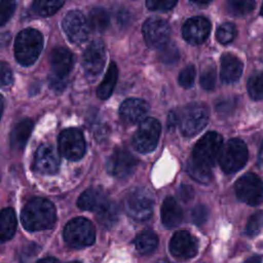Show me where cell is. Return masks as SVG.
Listing matches in <instances>:
<instances>
[{
  "instance_id": "cell-33",
  "label": "cell",
  "mask_w": 263,
  "mask_h": 263,
  "mask_svg": "<svg viewBox=\"0 0 263 263\" xmlns=\"http://www.w3.org/2000/svg\"><path fill=\"white\" fill-rule=\"evenodd\" d=\"M262 226H263V211H258L250 217L246 225L245 233L250 237L255 236L259 233Z\"/></svg>"
},
{
  "instance_id": "cell-6",
  "label": "cell",
  "mask_w": 263,
  "mask_h": 263,
  "mask_svg": "<svg viewBox=\"0 0 263 263\" xmlns=\"http://www.w3.org/2000/svg\"><path fill=\"white\" fill-rule=\"evenodd\" d=\"M222 136L216 132H209L195 144L192 159L198 163L212 166L222 149Z\"/></svg>"
},
{
  "instance_id": "cell-4",
  "label": "cell",
  "mask_w": 263,
  "mask_h": 263,
  "mask_svg": "<svg viewBox=\"0 0 263 263\" xmlns=\"http://www.w3.org/2000/svg\"><path fill=\"white\" fill-rule=\"evenodd\" d=\"M248 147L240 139H231L220 152L221 168L227 173H234L239 171L248 160Z\"/></svg>"
},
{
  "instance_id": "cell-14",
  "label": "cell",
  "mask_w": 263,
  "mask_h": 263,
  "mask_svg": "<svg viewBox=\"0 0 263 263\" xmlns=\"http://www.w3.org/2000/svg\"><path fill=\"white\" fill-rule=\"evenodd\" d=\"M106 49L101 40H95L85 49L82 63L85 72L88 75L96 76L100 74L105 66Z\"/></svg>"
},
{
  "instance_id": "cell-16",
  "label": "cell",
  "mask_w": 263,
  "mask_h": 263,
  "mask_svg": "<svg viewBox=\"0 0 263 263\" xmlns=\"http://www.w3.org/2000/svg\"><path fill=\"white\" fill-rule=\"evenodd\" d=\"M211 32V23L203 16H193L183 26L184 39L191 44H200L206 40Z\"/></svg>"
},
{
  "instance_id": "cell-13",
  "label": "cell",
  "mask_w": 263,
  "mask_h": 263,
  "mask_svg": "<svg viewBox=\"0 0 263 263\" xmlns=\"http://www.w3.org/2000/svg\"><path fill=\"white\" fill-rule=\"evenodd\" d=\"M137 165L134 155L125 149H116L110 156L107 170L110 175L115 178L122 179L132 175Z\"/></svg>"
},
{
  "instance_id": "cell-24",
  "label": "cell",
  "mask_w": 263,
  "mask_h": 263,
  "mask_svg": "<svg viewBox=\"0 0 263 263\" xmlns=\"http://www.w3.org/2000/svg\"><path fill=\"white\" fill-rule=\"evenodd\" d=\"M16 218L14 211L10 208L4 209L0 215V239L6 241L12 237L15 232Z\"/></svg>"
},
{
  "instance_id": "cell-8",
  "label": "cell",
  "mask_w": 263,
  "mask_h": 263,
  "mask_svg": "<svg viewBox=\"0 0 263 263\" xmlns=\"http://www.w3.org/2000/svg\"><path fill=\"white\" fill-rule=\"evenodd\" d=\"M160 130V123L155 118L143 120L133 138V144L136 150L141 153L153 151L157 145Z\"/></svg>"
},
{
  "instance_id": "cell-44",
  "label": "cell",
  "mask_w": 263,
  "mask_h": 263,
  "mask_svg": "<svg viewBox=\"0 0 263 263\" xmlns=\"http://www.w3.org/2000/svg\"><path fill=\"white\" fill-rule=\"evenodd\" d=\"M179 197L181 200H183L184 202H188L190 201L193 196H194V191L193 188L189 185H182L179 189Z\"/></svg>"
},
{
  "instance_id": "cell-26",
  "label": "cell",
  "mask_w": 263,
  "mask_h": 263,
  "mask_svg": "<svg viewBox=\"0 0 263 263\" xmlns=\"http://www.w3.org/2000/svg\"><path fill=\"white\" fill-rule=\"evenodd\" d=\"M136 249L139 253L147 255L152 253L158 245L157 235L151 230H145L138 235L135 240Z\"/></svg>"
},
{
  "instance_id": "cell-34",
  "label": "cell",
  "mask_w": 263,
  "mask_h": 263,
  "mask_svg": "<svg viewBox=\"0 0 263 263\" xmlns=\"http://www.w3.org/2000/svg\"><path fill=\"white\" fill-rule=\"evenodd\" d=\"M230 10L237 15H245L250 13L254 6L255 0H228Z\"/></svg>"
},
{
  "instance_id": "cell-45",
  "label": "cell",
  "mask_w": 263,
  "mask_h": 263,
  "mask_svg": "<svg viewBox=\"0 0 263 263\" xmlns=\"http://www.w3.org/2000/svg\"><path fill=\"white\" fill-rule=\"evenodd\" d=\"M12 82V74L9 67L5 63H1V84L2 86L9 85Z\"/></svg>"
},
{
  "instance_id": "cell-19",
  "label": "cell",
  "mask_w": 263,
  "mask_h": 263,
  "mask_svg": "<svg viewBox=\"0 0 263 263\" xmlns=\"http://www.w3.org/2000/svg\"><path fill=\"white\" fill-rule=\"evenodd\" d=\"M108 196L106 192L98 187L86 189L78 198L77 204L79 209L84 211L100 212L108 204Z\"/></svg>"
},
{
  "instance_id": "cell-21",
  "label": "cell",
  "mask_w": 263,
  "mask_h": 263,
  "mask_svg": "<svg viewBox=\"0 0 263 263\" xmlns=\"http://www.w3.org/2000/svg\"><path fill=\"white\" fill-rule=\"evenodd\" d=\"M242 72V64L238 58L231 53H225L221 59V79L225 83H232L239 79Z\"/></svg>"
},
{
  "instance_id": "cell-28",
  "label": "cell",
  "mask_w": 263,
  "mask_h": 263,
  "mask_svg": "<svg viewBox=\"0 0 263 263\" xmlns=\"http://www.w3.org/2000/svg\"><path fill=\"white\" fill-rule=\"evenodd\" d=\"M65 0H34L33 10L41 16H49L55 13L64 4Z\"/></svg>"
},
{
  "instance_id": "cell-32",
  "label": "cell",
  "mask_w": 263,
  "mask_h": 263,
  "mask_svg": "<svg viewBox=\"0 0 263 263\" xmlns=\"http://www.w3.org/2000/svg\"><path fill=\"white\" fill-rule=\"evenodd\" d=\"M159 60L166 65H172L175 64L179 61L180 59V52L178 47L175 44L167 43L163 47L160 48L159 51Z\"/></svg>"
},
{
  "instance_id": "cell-30",
  "label": "cell",
  "mask_w": 263,
  "mask_h": 263,
  "mask_svg": "<svg viewBox=\"0 0 263 263\" xmlns=\"http://www.w3.org/2000/svg\"><path fill=\"white\" fill-rule=\"evenodd\" d=\"M109 22H110L109 14L104 8L96 7L90 10L89 25L93 30L98 32L105 31L109 26Z\"/></svg>"
},
{
  "instance_id": "cell-10",
  "label": "cell",
  "mask_w": 263,
  "mask_h": 263,
  "mask_svg": "<svg viewBox=\"0 0 263 263\" xmlns=\"http://www.w3.org/2000/svg\"><path fill=\"white\" fill-rule=\"evenodd\" d=\"M59 149L67 159H80L85 151V142L82 133L77 128L63 130L59 137Z\"/></svg>"
},
{
  "instance_id": "cell-18",
  "label": "cell",
  "mask_w": 263,
  "mask_h": 263,
  "mask_svg": "<svg viewBox=\"0 0 263 263\" xmlns=\"http://www.w3.org/2000/svg\"><path fill=\"white\" fill-rule=\"evenodd\" d=\"M149 110V105L142 99H127L119 109L120 118L128 123L134 124L142 120Z\"/></svg>"
},
{
  "instance_id": "cell-37",
  "label": "cell",
  "mask_w": 263,
  "mask_h": 263,
  "mask_svg": "<svg viewBox=\"0 0 263 263\" xmlns=\"http://www.w3.org/2000/svg\"><path fill=\"white\" fill-rule=\"evenodd\" d=\"M15 8V0H1L0 25L3 26L12 15Z\"/></svg>"
},
{
  "instance_id": "cell-27",
  "label": "cell",
  "mask_w": 263,
  "mask_h": 263,
  "mask_svg": "<svg viewBox=\"0 0 263 263\" xmlns=\"http://www.w3.org/2000/svg\"><path fill=\"white\" fill-rule=\"evenodd\" d=\"M187 172L193 180L199 183H209L213 178L211 166L198 163L194 161L192 158L188 163Z\"/></svg>"
},
{
  "instance_id": "cell-50",
  "label": "cell",
  "mask_w": 263,
  "mask_h": 263,
  "mask_svg": "<svg viewBox=\"0 0 263 263\" xmlns=\"http://www.w3.org/2000/svg\"><path fill=\"white\" fill-rule=\"evenodd\" d=\"M261 14L263 15V4H262V8H261Z\"/></svg>"
},
{
  "instance_id": "cell-39",
  "label": "cell",
  "mask_w": 263,
  "mask_h": 263,
  "mask_svg": "<svg viewBox=\"0 0 263 263\" xmlns=\"http://www.w3.org/2000/svg\"><path fill=\"white\" fill-rule=\"evenodd\" d=\"M177 3V0H147L146 5L150 10L165 11L173 8Z\"/></svg>"
},
{
  "instance_id": "cell-36",
  "label": "cell",
  "mask_w": 263,
  "mask_h": 263,
  "mask_svg": "<svg viewBox=\"0 0 263 263\" xmlns=\"http://www.w3.org/2000/svg\"><path fill=\"white\" fill-rule=\"evenodd\" d=\"M200 84L203 89L212 90L216 84V72L215 68L208 67L200 75Z\"/></svg>"
},
{
  "instance_id": "cell-25",
  "label": "cell",
  "mask_w": 263,
  "mask_h": 263,
  "mask_svg": "<svg viewBox=\"0 0 263 263\" xmlns=\"http://www.w3.org/2000/svg\"><path fill=\"white\" fill-rule=\"evenodd\" d=\"M116 80H117V67L116 64L114 63H110L109 68L107 70V73L103 79V81L101 82V84L98 87L97 90V95L100 99L102 100H106L108 99L113 90H114V86L116 84Z\"/></svg>"
},
{
  "instance_id": "cell-49",
  "label": "cell",
  "mask_w": 263,
  "mask_h": 263,
  "mask_svg": "<svg viewBox=\"0 0 263 263\" xmlns=\"http://www.w3.org/2000/svg\"><path fill=\"white\" fill-rule=\"evenodd\" d=\"M40 261H54V262H57V261H58V259L49 257V258H43V259H41Z\"/></svg>"
},
{
  "instance_id": "cell-3",
  "label": "cell",
  "mask_w": 263,
  "mask_h": 263,
  "mask_svg": "<svg viewBox=\"0 0 263 263\" xmlns=\"http://www.w3.org/2000/svg\"><path fill=\"white\" fill-rule=\"evenodd\" d=\"M208 120V108L200 103L191 104L179 114L180 130L185 137H193L206 125Z\"/></svg>"
},
{
  "instance_id": "cell-38",
  "label": "cell",
  "mask_w": 263,
  "mask_h": 263,
  "mask_svg": "<svg viewBox=\"0 0 263 263\" xmlns=\"http://www.w3.org/2000/svg\"><path fill=\"white\" fill-rule=\"evenodd\" d=\"M194 78H195V69L192 65H189L180 72L179 83L183 87L188 88L193 84Z\"/></svg>"
},
{
  "instance_id": "cell-35",
  "label": "cell",
  "mask_w": 263,
  "mask_h": 263,
  "mask_svg": "<svg viewBox=\"0 0 263 263\" xmlns=\"http://www.w3.org/2000/svg\"><path fill=\"white\" fill-rule=\"evenodd\" d=\"M236 35V28L231 23H225L221 25L217 30V39L222 44H228L233 41Z\"/></svg>"
},
{
  "instance_id": "cell-20",
  "label": "cell",
  "mask_w": 263,
  "mask_h": 263,
  "mask_svg": "<svg viewBox=\"0 0 263 263\" xmlns=\"http://www.w3.org/2000/svg\"><path fill=\"white\" fill-rule=\"evenodd\" d=\"M50 65L54 74L67 77L73 66V55L65 47H55L50 54Z\"/></svg>"
},
{
  "instance_id": "cell-43",
  "label": "cell",
  "mask_w": 263,
  "mask_h": 263,
  "mask_svg": "<svg viewBox=\"0 0 263 263\" xmlns=\"http://www.w3.org/2000/svg\"><path fill=\"white\" fill-rule=\"evenodd\" d=\"M116 21L120 27L124 28V27H127L130 25L132 15L126 9L120 8L116 11Z\"/></svg>"
},
{
  "instance_id": "cell-48",
  "label": "cell",
  "mask_w": 263,
  "mask_h": 263,
  "mask_svg": "<svg viewBox=\"0 0 263 263\" xmlns=\"http://www.w3.org/2000/svg\"><path fill=\"white\" fill-rule=\"evenodd\" d=\"M191 1L194 3H197V4H206L212 0H191Z\"/></svg>"
},
{
  "instance_id": "cell-42",
  "label": "cell",
  "mask_w": 263,
  "mask_h": 263,
  "mask_svg": "<svg viewBox=\"0 0 263 263\" xmlns=\"http://www.w3.org/2000/svg\"><path fill=\"white\" fill-rule=\"evenodd\" d=\"M49 86L55 92H62L67 86V77L54 74L53 72L48 76Z\"/></svg>"
},
{
  "instance_id": "cell-15",
  "label": "cell",
  "mask_w": 263,
  "mask_h": 263,
  "mask_svg": "<svg viewBox=\"0 0 263 263\" xmlns=\"http://www.w3.org/2000/svg\"><path fill=\"white\" fill-rule=\"evenodd\" d=\"M197 249L196 238L186 230L176 232L170 241L171 253L179 259H188L195 256Z\"/></svg>"
},
{
  "instance_id": "cell-9",
  "label": "cell",
  "mask_w": 263,
  "mask_h": 263,
  "mask_svg": "<svg viewBox=\"0 0 263 263\" xmlns=\"http://www.w3.org/2000/svg\"><path fill=\"white\" fill-rule=\"evenodd\" d=\"M126 213L137 221L148 220L153 211L152 194L145 189H135L125 199Z\"/></svg>"
},
{
  "instance_id": "cell-7",
  "label": "cell",
  "mask_w": 263,
  "mask_h": 263,
  "mask_svg": "<svg viewBox=\"0 0 263 263\" xmlns=\"http://www.w3.org/2000/svg\"><path fill=\"white\" fill-rule=\"evenodd\" d=\"M238 199L250 205H257L263 201V181L255 174L241 176L234 185Z\"/></svg>"
},
{
  "instance_id": "cell-31",
  "label": "cell",
  "mask_w": 263,
  "mask_h": 263,
  "mask_svg": "<svg viewBox=\"0 0 263 263\" xmlns=\"http://www.w3.org/2000/svg\"><path fill=\"white\" fill-rule=\"evenodd\" d=\"M248 90L254 100L263 99V72L255 74L249 79Z\"/></svg>"
},
{
  "instance_id": "cell-46",
  "label": "cell",
  "mask_w": 263,
  "mask_h": 263,
  "mask_svg": "<svg viewBox=\"0 0 263 263\" xmlns=\"http://www.w3.org/2000/svg\"><path fill=\"white\" fill-rule=\"evenodd\" d=\"M177 124H179V114L176 111H171L167 117V129L170 132L174 130Z\"/></svg>"
},
{
  "instance_id": "cell-1",
  "label": "cell",
  "mask_w": 263,
  "mask_h": 263,
  "mask_svg": "<svg viewBox=\"0 0 263 263\" xmlns=\"http://www.w3.org/2000/svg\"><path fill=\"white\" fill-rule=\"evenodd\" d=\"M21 220L28 231H40L50 228L55 222L53 204L41 197L30 200L22 211Z\"/></svg>"
},
{
  "instance_id": "cell-40",
  "label": "cell",
  "mask_w": 263,
  "mask_h": 263,
  "mask_svg": "<svg viewBox=\"0 0 263 263\" xmlns=\"http://www.w3.org/2000/svg\"><path fill=\"white\" fill-rule=\"evenodd\" d=\"M237 105L236 98H226L221 99L216 104V109L221 114H229L231 113Z\"/></svg>"
},
{
  "instance_id": "cell-5",
  "label": "cell",
  "mask_w": 263,
  "mask_h": 263,
  "mask_svg": "<svg viewBox=\"0 0 263 263\" xmlns=\"http://www.w3.org/2000/svg\"><path fill=\"white\" fill-rule=\"evenodd\" d=\"M96 232L93 225L85 218L71 220L64 229L65 241L73 248H83L95 241Z\"/></svg>"
},
{
  "instance_id": "cell-29",
  "label": "cell",
  "mask_w": 263,
  "mask_h": 263,
  "mask_svg": "<svg viewBox=\"0 0 263 263\" xmlns=\"http://www.w3.org/2000/svg\"><path fill=\"white\" fill-rule=\"evenodd\" d=\"M98 219L102 226L107 229L112 228L118 220V208L113 202H108V204L98 212Z\"/></svg>"
},
{
  "instance_id": "cell-2",
  "label": "cell",
  "mask_w": 263,
  "mask_h": 263,
  "mask_svg": "<svg viewBox=\"0 0 263 263\" xmlns=\"http://www.w3.org/2000/svg\"><path fill=\"white\" fill-rule=\"evenodd\" d=\"M43 45V38L35 29L21 31L14 43V55L16 61L24 65H32L38 58Z\"/></svg>"
},
{
  "instance_id": "cell-47",
  "label": "cell",
  "mask_w": 263,
  "mask_h": 263,
  "mask_svg": "<svg viewBox=\"0 0 263 263\" xmlns=\"http://www.w3.org/2000/svg\"><path fill=\"white\" fill-rule=\"evenodd\" d=\"M259 161L263 165V142H262L261 149H260V152H259Z\"/></svg>"
},
{
  "instance_id": "cell-17",
  "label": "cell",
  "mask_w": 263,
  "mask_h": 263,
  "mask_svg": "<svg viewBox=\"0 0 263 263\" xmlns=\"http://www.w3.org/2000/svg\"><path fill=\"white\" fill-rule=\"evenodd\" d=\"M60 158L57 150L49 144L41 145L35 154V170L43 175H53L59 171Z\"/></svg>"
},
{
  "instance_id": "cell-12",
  "label": "cell",
  "mask_w": 263,
  "mask_h": 263,
  "mask_svg": "<svg viewBox=\"0 0 263 263\" xmlns=\"http://www.w3.org/2000/svg\"><path fill=\"white\" fill-rule=\"evenodd\" d=\"M62 27L69 40L73 43L80 44L88 38L89 24L86 17L78 10L68 12L63 18Z\"/></svg>"
},
{
  "instance_id": "cell-22",
  "label": "cell",
  "mask_w": 263,
  "mask_h": 263,
  "mask_svg": "<svg viewBox=\"0 0 263 263\" xmlns=\"http://www.w3.org/2000/svg\"><path fill=\"white\" fill-rule=\"evenodd\" d=\"M183 219L180 205L172 196H167L161 206V221L164 226L173 228L178 226Z\"/></svg>"
},
{
  "instance_id": "cell-11",
  "label": "cell",
  "mask_w": 263,
  "mask_h": 263,
  "mask_svg": "<svg viewBox=\"0 0 263 263\" xmlns=\"http://www.w3.org/2000/svg\"><path fill=\"white\" fill-rule=\"evenodd\" d=\"M143 35L150 47L161 48L170 41L171 28L166 21L160 17H151L143 25Z\"/></svg>"
},
{
  "instance_id": "cell-41",
  "label": "cell",
  "mask_w": 263,
  "mask_h": 263,
  "mask_svg": "<svg viewBox=\"0 0 263 263\" xmlns=\"http://www.w3.org/2000/svg\"><path fill=\"white\" fill-rule=\"evenodd\" d=\"M192 221L200 226L202 224H204L206 221H208V218H209V210L205 205L203 204H199V205H196L193 211H192Z\"/></svg>"
},
{
  "instance_id": "cell-23",
  "label": "cell",
  "mask_w": 263,
  "mask_h": 263,
  "mask_svg": "<svg viewBox=\"0 0 263 263\" xmlns=\"http://www.w3.org/2000/svg\"><path fill=\"white\" fill-rule=\"evenodd\" d=\"M33 128V121L31 119H24L20 121L12 129L10 135V145L14 150H22L28 138L30 137L31 130Z\"/></svg>"
}]
</instances>
